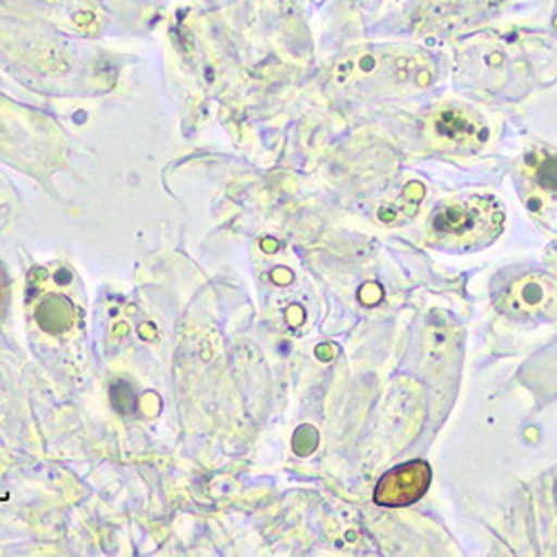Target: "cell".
<instances>
[{
	"instance_id": "7a4b0ae2",
	"label": "cell",
	"mask_w": 557,
	"mask_h": 557,
	"mask_svg": "<svg viewBox=\"0 0 557 557\" xmlns=\"http://www.w3.org/2000/svg\"><path fill=\"white\" fill-rule=\"evenodd\" d=\"M431 486V467L422 459H414L401 467L388 471L377 488H375V504L388 508H401L420 502Z\"/></svg>"
},
{
	"instance_id": "277c9868",
	"label": "cell",
	"mask_w": 557,
	"mask_h": 557,
	"mask_svg": "<svg viewBox=\"0 0 557 557\" xmlns=\"http://www.w3.org/2000/svg\"><path fill=\"white\" fill-rule=\"evenodd\" d=\"M533 176H535V183L540 185L542 190L557 193V159L555 157H544L542 161H537L535 170H533Z\"/></svg>"
},
{
	"instance_id": "3957f363",
	"label": "cell",
	"mask_w": 557,
	"mask_h": 557,
	"mask_svg": "<svg viewBox=\"0 0 557 557\" xmlns=\"http://www.w3.org/2000/svg\"><path fill=\"white\" fill-rule=\"evenodd\" d=\"M433 134L448 152H475L486 141V125L469 110L446 108L433 119Z\"/></svg>"
},
{
	"instance_id": "6da1fadb",
	"label": "cell",
	"mask_w": 557,
	"mask_h": 557,
	"mask_svg": "<svg viewBox=\"0 0 557 557\" xmlns=\"http://www.w3.org/2000/svg\"><path fill=\"white\" fill-rule=\"evenodd\" d=\"M506 212L488 197H469L435 208L429 221L431 244L448 252H475L491 246L504 230Z\"/></svg>"
}]
</instances>
